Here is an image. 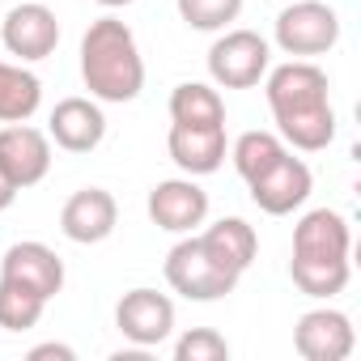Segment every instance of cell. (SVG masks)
Returning <instances> with one entry per match:
<instances>
[{"mask_svg":"<svg viewBox=\"0 0 361 361\" xmlns=\"http://www.w3.org/2000/svg\"><path fill=\"white\" fill-rule=\"evenodd\" d=\"M115 327L136 348H157L174 331V302L157 289H128L115 306Z\"/></svg>","mask_w":361,"mask_h":361,"instance_id":"8","label":"cell"},{"mask_svg":"<svg viewBox=\"0 0 361 361\" xmlns=\"http://www.w3.org/2000/svg\"><path fill=\"white\" fill-rule=\"evenodd\" d=\"M0 276H9L26 289H35L39 298H56L64 289V259L47 247V243H13L0 255Z\"/></svg>","mask_w":361,"mask_h":361,"instance_id":"14","label":"cell"},{"mask_svg":"<svg viewBox=\"0 0 361 361\" xmlns=\"http://www.w3.org/2000/svg\"><path fill=\"white\" fill-rule=\"evenodd\" d=\"M166 285H170L174 293H183L188 302H217V298L234 293L238 276L226 272V268L200 247V238L192 234V238H183V243L170 247V255H166Z\"/></svg>","mask_w":361,"mask_h":361,"instance_id":"3","label":"cell"},{"mask_svg":"<svg viewBox=\"0 0 361 361\" xmlns=\"http://www.w3.org/2000/svg\"><path fill=\"white\" fill-rule=\"evenodd\" d=\"M166 149L174 157V166L200 178V174H213L221 170L226 161V128H196V123H170V136H166Z\"/></svg>","mask_w":361,"mask_h":361,"instance_id":"16","label":"cell"},{"mask_svg":"<svg viewBox=\"0 0 361 361\" xmlns=\"http://www.w3.org/2000/svg\"><path fill=\"white\" fill-rule=\"evenodd\" d=\"M178 18H183L192 30H226L230 22H238L243 13V0H174Z\"/></svg>","mask_w":361,"mask_h":361,"instance_id":"23","label":"cell"},{"mask_svg":"<svg viewBox=\"0 0 361 361\" xmlns=\"http://www.w3.org/2000/svg\"><path fill=\"white\" fill-rule=\"evenodd\" d=\"M353 264H314V259H289V276L306 298H336L348 285Z\"/></svg>","mask_w":361,"mask_h":361,"instance_id":"22","label":"cell"},{"mask_svg":"<svg viewBox=\"0 0 361 361\" xmlns=\"http://www.w3.org/2000/svg\"><path fill=\"white\" fill-rule=\"evenodd\" d=\"M43 102V81L22 68L0 60V123H26Z\"/></svg>","mask_w":361,"mask_h":361,"instance_id":"19","label":"cell"},{"mask_svg":"<svg viewBox=\"0 0 361 361\" xmlns=\"http://www.w3.org/2000/svg\"><path fill=\"white\" fill-rule=\"evenodd\" d=\"M268 77V106L276 119V136L298 153H319L336 140V111L327 73L310 60H289Z\"/></svg>","mask_w":361,"mask_h":361,"instance_id":"1","label":"cell"},{"mask_svg":"<svg viewBox=\"0 0 361 361\" xmlns=\"http://www.w3.org/2000/svg\"><path fill=\"white\" fill-rule=\"evenodd\" d=\"M115 221H119V204L111 192L102 188H81L64 200L60 209V230L68 243H81V247H94L102 238L115 234Z\"/></svg>","mask_w":361,"mask_h":361,"instance_id":"12","label":"cell"},{"mask_svg":"<svg viewBox=\"0 0 361 361\" xmlns=\"http://www.w3.org/2000/svg\"><path fill=\"white\" fill-rule=\"evenodd\" d=\"M0 43H5L9 56H18L22 64L47 60L60 47V22L47 5H13L5 13V26H0Z\"/></svg>","mask_w":361,"mask_h":361,"instance_id":"9","label":"cell"},{"mask_svg":"<svg viewBox=\"0 0 361 361\" xmlns=\"http://www.w3.org/2000/svg\"><path fill=\"white\" fill-rule=\"evenodd\" d=\"M247 188H251L255 209H264L268 217H285V213H293V209H302V204L310 200L314 174H310V166H306L302 157H293V153L285 149L264 174L251 178Z\"/></svg>","mask_w":361,"mask_h":361,"instance_id":"6","label":"cell"},{"mask_svg":"<svg viewBox=\"0 0 361 361\" xmlns=\"http://www.w3.org/2000/svg\"><path fill=\"white\" fill-rule=\"evenodd\" d=\"M47 310V298H39L35 289L0 276V327L5 331H30Z\"/></svg>","mask_w":361,"mask_h":361,"instance_id":"20","label":"cell"},{"mask_svg":"<svg viewBox=\"0 0 361 361\" xmlns=\"http://www.w3.org/2000/svg\"><path fill=\"white\" fill-rule=\"evenodd\" d=\"M226 357H230V344L213 327H192L174 340V361H226Z\"/></svg>","mask_w":361,"mask_h":361,"instance_id":"24","label":"cell"},{"mask_svg":"<svg viewBox=\"0 0 361 361\" xmlns=\"http://www.w3.org/2000/svg\"><path fill=\"white\" fill-rule=\"evenodd\" d=\"M348 251H353V230L336 209H314L293 226V259L348 264Z\"/></svg>","mask_w":361,"mask_h":361,"instance_id":"13","label":"cell"},{"mask_svg":"<svg viewBox=\"0 0 361 361\" xmlns=\"http://www.w3.org/2000/svg\"><path fill=\"white\" fill-rule=\"evenodd\" d=\"M209 217V192L196 178H166L149 192V221L157 230L170 234H196V226H204Z\"/></svg>","mask_w":361,"mask_h":361,"instance_id":"10","label":"cell"},{"mask_svg":"<svg viewBox=\"0 0 361 361\" xmlns=\"http://www.w3.org/2000/svg\"><path fill=\"white\" fill-rule=\"evenodd\" d=\"M200 238V247L226 268V272H234L238 281H243V272L255 264V255H259V238H255V230L243 221V217H221V221H213L204 234H196Z\"/></svg>","mask_w":361,"mask_h":361,"instance_id":"17","label":"cell"},{"mask_svg":"<svg viewBox=\"0 0 361 361\" xmlns=\"http://www.w3.org/2000/svg\"><path fill=\"white\" fill-rule=\"evenodd\" d=\"M81 77L98 102H132L145 90V60L128 22L119 18L90 22L81 39Z\"/></svg>","mask_w":361,"mask_h":361,"instance_id":"2","label":"cell"},{"mask_svg":"<svg viewBox=\"0 0 361 361\" xmlns=\"http://www.w3.org/2000/svg\"><path fill=\"white\" fill-rule=\"evenodd\" d=\"M47 136L64 153H94L106 136V115L94 98H64L47 119Z\"/></svg>","mask_w":361,"mask_h":361,"instance_id":"15","label":"cell"},{"mask_svg":"<svg viewBox=\"0 0 361 361\" xmlns=\"http://www.w3.org/2000/svg\"><path fill=\"white\" fill-rule=\"evenodd\" d=\"M340 43V18L323 0H289L276 18V47L285 56H327Z\"/></svg>","mask_w":361,"mask_h":361,"instance_id":"4","label":"cell"},{"mask_svg":"<svg viewBox=\"0 0 361 361\" xmlns=\"http://www.w3.org/2000/svg\"><path fill=\"white\" fill-rule=\"evenodd\" d=\"M353 344H357L353 319L344 310H331V306L306 310L293 327V348L306 361H344L353 353Z\"/></svg>","mask_w":361,"mask_h":361,"instance_id":"11","label":"cell"},{"mask_svg":"<svg viewBox=\"0 0 361 361\" xmlns=\"http://www.w3.org/2000/svg\"><path fill=\"white\" fill-rule=\"evenodd\" d=\"M285 149H289V145H285L276 132H243V136L234 140L230 157H234V170L251 183V178H255V174H264V170H268Z\"/></svg>","mask_w":361,"mask_h":361,"instance_id":"21","label":"cell"},{"mask_svg":"<svg viewBox=\"0 0 361 361\" xmlns=\"http://www.w3.org/2000/svg\"><path fill=\"white\" fill-rule=\"evenodd\" d=\"M13 200H18V188L9 183V174H5V170H0V213H5V209H9Z\"/></svg>","mask_w":361,"mask_h":361,"instance_id":"26","label":"cell"},{"mask_svg":"<svg viewBox=\"0 0 361 361\" xmlns=\"http://www.w3.org/2000/svg\"><path fill=\"white\" fill-rule=\"evenodd\" d=\"M170 123L196 128H226V98L204 81H183L170 94Z\"/></svg>","mask_w":361,"mask_h":361,"instance_id":"18","label":"cell"},{"mask_svg":"<svg viewBox=\"0 0 361 361\" xmlns=\"http://www.w3.org/2000/svg\"><path fill=\"white\" fill-rule=\"evenodd\" d=\"M0 170L9 174L18 192L43 183L51 170V136L30 123H5L0 128Z\"/></svg>","mask_w":361,"mask_h":361,"instance_id":"7","label":"cell"},{"mask_svg":"<svg viewBox=\"0 0 361 361\" xmlns=\"http://www.w3.org/2000/svg\"><path fill=\"white\" fill-rule=\"evenodd\" d=\"M102 9H123V5H132V0H98Z\"/></svg>","mask_w":361,"mask_h":361,"instance_id":"27","label":"cell"},{"mask_svg":"<svg viewBox=\"0 0 361 361\" xmlns=\"http://www.w3.org/2000/svg\"><path fill=\"white\" fill-rule=\"evenodd\" d=\"M47 357H60V361H73L77 353H73L68 344H39V348H30V361H47Z\"/></svg>","mask_w":361,"mask_h":361,"instance_id":"25","label":"cell"},{"mask_svg":"<svg viewBox=\"0 0 361 361\" xmlns=\"http://www.w3.org/2000/svg\"><path fill=\"white\" fill-rule=\"evenodd\" d=\"M272 51L268 39L255 30H226L213 47H209V77L226 90H251L259 85V77L268 73Z\"/></svg>","mask_w":361,"mask_h":361,"instance_id":"5","label":"cell"}]
</instances>
